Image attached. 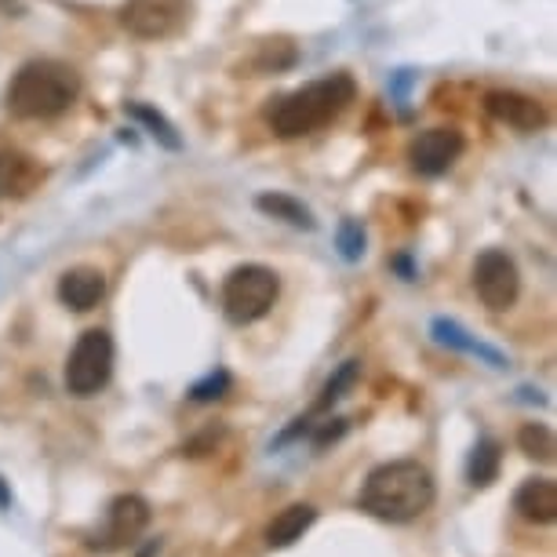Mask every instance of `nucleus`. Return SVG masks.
Returning a JSON list of instances; mask_svg holds the SVG:
<instances>
[{
	"label": "nucleus",
	"mask_w": 557,
	"mask_h": 557,
	"mask_svg": "<svg viewBox=\"0 0 557 557\" xmlns=\"http://www.w3.org/2000/svg\"><path fill=\"white\" fill-rule=\"evenodd\" d=\"M430 503H434V478L412 459L375 467L361 488V510L391 524L416 521L419 513L430 510Z\"/></svg>",
	"instance_id": "f257e3e1"
},
{
	"label": "nucleus",
	"mask_w": 557,
	"mask_h": 557,
	"mask_svg": "<svg viewBox=\"0 0 557 557\" xmlns=\"http://www.w3.org/2000/svg\"><path fill=\"white\" fill-rule=\"evenodd\" d=\"M357 96L354 81L346 73H332L324 81H313L307 88L292 91V96L270 99L267 107V124L273 135L281 139H299V135H310L324 128L329 121H335L339 113L350 107Z\"/></svg>",
	"instance_id": "f03ea898"
},
{
	"label": "nucleus",
	"mask_w": 557,
	"mask_h": 557,
	"mask_svg": "<svg viewBox=\"0 0 557 557\" xmlns=\"http://www.w3.org/2000/svg\"><path fill=\"white\" fill-rule=\"evenodd\" d=\"M77 73L70 66L51 59H34L8 84V110L23 121H48L66 113L73 99H77Z\"/></svg>",
	"instance_id": "7ed1b4c3"
},
{
	"label": "nucleus",
	"mask_w": 557,
	"mask_h": 557,
	"mask_svg": "<svg viewBox=\"0 0 557 557\" xmlns=\"http://www.w3.org/2000/svg\"><path fill=\"white\" fill-rule=\"evenodd\" d=\"M281 296V281L270 267H259V262H248V267H237L226 277L223 285V313L230 324L245 329V324L262 321L273 310V302Z\"/></svg>",
	"instance_id": "20e7f679"
},
{
	"label": "nucleus",
	"mask_w": 557,
	"mask_h": 557,
	"mask_svg": "<svg viewBox=\"0 0 557 557\" xmlns=\"http://www.w3.org/2000/svg\"><path fill=\"white\" fill-rule=\"evenodd\" d=\"M113 375V339L110 332L88 329L73 346L70 361H66V391L77 397L99 394Z\"/></svg>",
	"instance_id": "39448f33"
},
{
	"label": "nucleus",
	"mask_w": 557,
	"mask_h": 557,
	"mask_svg": "<svg viewBox=\"0 0 557 557\" xmlns=\"http://www.w3.org/2000/svg\"><path fill=\"white\" fill-rule=\"evenodd\" d=\"M121 23L143 40L172 37L190 23V0H128Z\"/></svg>",
	"instance_id": "423d86ee"
},
{
	"label": "nucleus",
	"mask_w": 557,
	"mask_h": 557,
	"mask_svg": "<svg viewBox=\"0 0 557 557\" xmlns=\"http://www.w3.org/2000/svg\"><path fill=\"white\" fill-rule=\"evenodd\" d=\"M474 288H478V299L485 302L488 310H510L513 302H518L521 277H518V267H513V259L507 251L488 248L485 256L478 259Z\"/></svg>",
	"instance_id": "0eeeda50"
},
{
	"label": "nucleus",
	"mask_w": 557,
	"mask_h": 557,
	"mask_svg": "<svg viewBox=\"0 0 557 557\" xmlns=\"http://www.w3.org/2000/svg\"><path fill=\"white\" fill-rule=\"evenodd\" d=\"M146 524H150V503L143 496H117L107 510V529L99 535H91L88 546L99 554L121 550V546H132L139 540L146 532Z\"/></svg>",
	"instance_id": "6e6552de"
},
{
	"label": "nucleus",
	"mask_w": 557,
	"mask_h": 557,
	"mask_svg": "<svg viewBox=\"0 0 557 557\" xmlns=\"http://www.w3.org/2000/svg\"><path fill=\"white\" fill-rule=\"evenodd\" d=\"M462 146L467 143H462V135L456 128H430L419 135V139H412V146H408V161H412L419 175L437 178L459 161Z\"/></svg>",
	"instance_id": "1a4fd4ad"
},
{
	"label": "nucleus",
	"mask_w": 557,
	"mask_h": 557,
	"mask_svg": "<svg viewBox=\"0 0 557 557\" xmlns=\"http://www.w3.org/2000/svg\"><path fill=\"white\" fill-rule=\"evenodd\" d=\"M485 110L499 124H510V128H518V132H535L546 124L543 102L532 96H521V91H488Z\"/></svg>",
	"instance_id": "9d476101"
},
{
	"label": "nucleus",
	"mask_w": 557,
	"mask_h": 557,
	"mask_svg": "<svg viewBox=\"0 0 557 557\" xmlns=\"http://www.w3.org/2000/svg\"><path fill=\"white\" fill-rule=\"evenodd\" d=\"M107 296V277H102L99 270H91V267H81V270H70V273H62V281H59V299H62V307H70V310H91V307H99V299Z\"/></svg>",
	"instance_id": "9b49d317"
},
{
	"label": "nucleus",
	"mask_w": 557,
	"mask_h": 557,
	"mask_svg": "<svg viewBox=\"0 0 557 557\" xmlns=\"http://www.w3.org/2000/svg\"><path fill=\"white\" fill-rule=\"evenodd\" d=\"M40 178L45 172L29 153L0 150V197H26L29 190H37Z\"/></svg>",
	"instance_id": "f8f14e48"
},
{
	"label": "nucleus",
	"mask_w": 557,
	"mask_h": 557,
	"mask_svg": "<svg viewBox=\"0 0 557 557\" xmlns=\"http://www.w3.org/2000/svg\"><path fill=\"white\" fill-rule=\"evenodd\" d=\"M513 507L524 521L550 524L557 518V485L550 478H529L513 496Z\"/></svg>",
	"instance_id": "ddd939ff"
},
{
	"label": "nucleus",
	"mask_w": 557,
	"mask_h": 557,
	"mask_svg": "<svg viewBox=\"0 0 557 557\" xmlns=\"http://www.w3.org/2000/svg\"><path fill=\"white\" fill-rule=\"evenodd\" d=\"M313 521H318V510H313L310 503H292V507H285L277 518L270 521L267 543L270 546H292L296 540H302V532H307Z\"/></svg>",
	"instance_id": "4468645a"
},
{
	"label": "nucleus",
	"mask_w": 557,
	"mask_h": 557,
	"mask_svg": "<svg viewBox=\"0 0 557 557\" xmlns=\"http://www.w3.org/2000/svg\"><path fill=\"white\" fill-rule=\"evenodd\" d=\"M499 462H503V448H499V441H478L474 451H470V459H467V481L474 488H485L492 485V481L499 478Z\"/></svg>",
	"instance_id": "2eb2a0df"
},
{
	"label": "nucleus",
	"mask_w": 557,
	"mask_h": 557,
	"mask_svg": "<svg viewBox=\"0 0 557 557\" xmlns=\"http://www.w3.org/2000/svg\"><path fill=\"white\" fill-rule=\"evenodd\" d=\"M434 339L445 343V346H456V350H462V354H478V357H485L488 364L503 368V357L496 350H488V346H481L478 339H470V335L462 332L456 321H445V318L434 321Z\"/></svg>",
	"instance_id": "dca6fc26"
},
{
	"label": "nucleus",
	"mask_w": 557,
	"mask_h": 557,
	"mask_svg": "<svg viewBox=\"0 0 557 557\" xmlns=\"http://www.w3.org/2000/svg\"><path fill=\"white\" fill-rule=\"evenodd\" d=\"M256 205H259V212H267L273 219H285V223H292V226L313 230V215L296 201V197H288V194H262Z\"/></svg>",
	"instance_id": "f3484780"
},
{
	"label": "nucleus",
	"mask_w": 557,
	"mask_h": 557,
	"mask_svg": "<svg viewBox=\"0 0 557 557\" xmlns=\"http://www.w3.org/2000/svg\"><path fill=\"white\" fill-rule=\"evenodd\" d=\"M128 113H132V117L139 121V124H146V132H150L153 139L161 143V146H168V150H183V139H178V132H175L172 124H168V121H164L161 113H157L153 107H143V102H132Z\"/></svg>",
	"instance_id": "a211bd4d"
},
{
	"label": "nucleus",
	"mask_w": 557,
	"mask_h": 557,
	"mask_svg": "<svg viewBox=\"0 0 557 557\" xmlns=\"http://www.w3.org/2000/svg\"><path fill=\"white\" fill-rule=\"evenodd\" d=\"M518 445L524 456H532V459H554V434L546 430L543 423H529V426H521V434H518Z\"/></svg>",
	"instance_id": "6ab92c4d"
},
{
	"label": "nucleus",
	"mask_w": 557,
	"mask_h": 557,
	"mask_svg": "<svg viewBox=\"0 0 557 557\" xmlns=\"http://www.w3.org/2000/svg\"><path fill=\"white\" fill-rule=\"evenodd\" d=\"M335 245H339V256L346 262H357L364 256V230L357 219H346V223L339 226V234H335Z\"/></svg>",
	"instance_id": "aec40b11"
},
{
	"label": "nucleus",
	"mask_w": 557,
	"mask_h": 557,
	"mask_svg": "<svg viewBox=\"0 0 557 557\" xmlns=\"http://www.w3.org/2000/svg\"><path fill=\"white\" fill-rule=\"evenodd\" d=\"M226 391H230V372H212V375H205L201 383L190 386V397L194 401H219Z\"/></svg>",
	"instance_id": "412c9836"
},
{
	"label": "nucleus",
	"mask_w": 557,
	"mask_h": 557,
	"mask_svg": "<svg viewBox=\"0 0 557 557\" xmlns=\"http://www.w3.org/2000/svg\"><path fill=\"white\" fill-rule=\"evenodd\" d=\"M354 380H357V361H346L339 372H335L332 380H329V386H324V397L318 401V408H329L332 401H339L346 386H354Z\"/></svg>",
	"instance_id": "4be33fe9"
},
{
	"label": "nucleus",
	"mask_w": 557,
	"mask_h": 557,
	"mask_svg": "<svg viewBox=\"0 0 557 557\" xmlns=\"http://www.w3.org/2000/svg\"><path fill=\"white\" fill-rule=\"evenodd\" d=\"M332 423L335 426H324L321 430V434L318 437H313V441H318V445L324 448V445H329V441H335V437H343V430H346V423H343V419H332Z\"/></svg>",
	"instance_id": "5701e85b"
},
{
	"label": "nucleus",
	"mask_w": 557,
	"mask_h": 557,
	"mask_svg": "<svg viewBox=\"0 0 557 557\" xmlns=\"http://www.w3.org/2000/svg\"><path fill=\"white\" fill-rule=\"evenodd\" d=\"M0 507H8V492H4V481H0Z\"/></svg>",
	"instance_id": "b1692460"
}]
</instances>
